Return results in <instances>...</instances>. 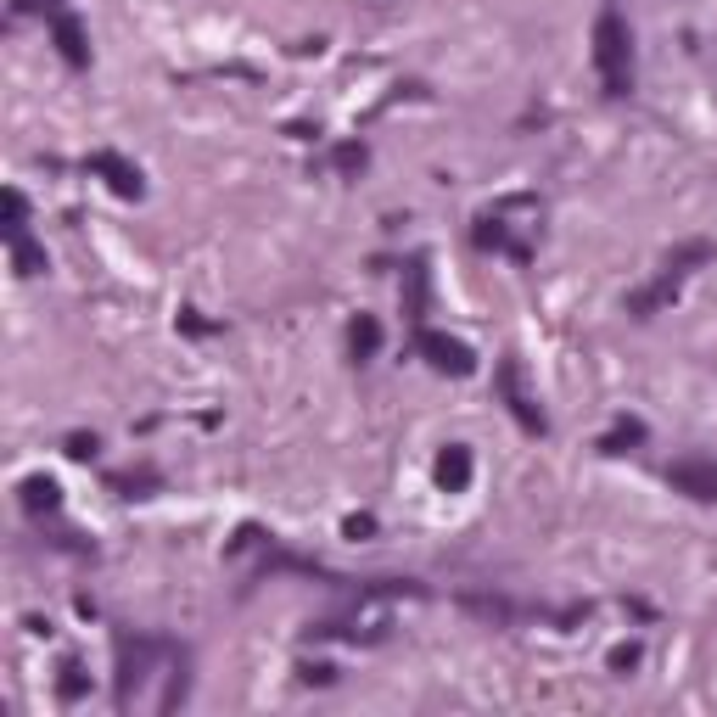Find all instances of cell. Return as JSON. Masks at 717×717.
I'll use <instances>...</instances> for the list:
<instances>
[{"label": "cell", "instance_id": "obj_21", "mask_svg": "<svg viewBox=\"0 0 717 717\" xmlns=\"http://www.w3.org/2000/svg\"><path fill=\"white\" fill-rule=\"evenodd\" d=\"M17 12H51V17H62V0H17Z\"/></svg>", "mask_w": 717, "mask_h": 717}, {"label": "cell", "instance_id": "obj_14", "mask_svg": "<svg viewBox=\"0 0 717 717\" xmlns=\"http://www.w3.org/2000/svg\"><path fill=\"white\" fill-rule=\"evenodd\" d=\"M0 230H6V241L29 236V202H23V191H17V185L6 191V225H0Z\"/></svg>", "mask_w": 717, "mask_h": 717}, {"label": "cell", "instance_id": "obj_13", "mask_svg": "<svg viewBox=\"0 0 717 717\" xmlns=\"http://www.w3.org/2000/svg\"><path fill=\"white\" fill-rule=\"evenodd\" d=\"M633 443H645V421H617L611 432L600 437V449H605V454H628Z\"/></svg>", "mask_w": 717, "mask_h": 717}, {"label": "cell", "instance_id": "obj_2", "mask_svg": "<svg viewBox=\"0 0 717 717\" xmlns=\"http://www.w3.org/2000/svg\"><path fill=\"white\" fill-rule=\"evenodd\" d=\"M169 639H146V633H135V639H118V712H129L135 706V695H141V684L152 678V667L163 656H169Z\"/></svg>", "mask_w": 717, "mask_h": 717}, {"label": "cell", "instance_id": "obj_7", "mask_svg": "<svg viewBox=\"0 0 717 717\" xmlns=\"http://www.w3.org/2000/svg\"><path fill=\"white\" fill-rule=\"evenodd\" d=\"M51 40H57V51H62L68 68H90V45H85V29H79V17L73 12L51 17Z\"/></svg>", "mask_w": 717, "mask_h": 717}, {"label": "cell", "instance_id": "obj_19", "mask_svg": "<svg viewBox=\"0 0 717 717\" xmlns=\"http://www.w3.org/2000/svg\"><path fill=\"white\" fill-rule=\"evenodd\" d=\"M633 667H639V645H617V650H611V673L628 678Z\"/></svg>", "mask_w": 717, "mask_h": 717}, {"label": "cell", "instance_id": "obj_1", "mask_svg": "<svg viewBox=\"0 0 717 717\" xmlns=\"http://www.w3.org/2000/svg\"><path fill=\"white\" fill-rule=\"evenodd\" d=\"M594 68H600L605 96H628L633 90V34L617 6H605L594 17Z\"/></svg>", "mask_w": 717, "mask_h": 717}, {"label": "cell", "instance_id": "obj_9", "mask_svg": "<svg viewBox=\"0 0 717 717\" xmlns=\"http://www.w3.org/2000/svg\"><path fill=\"white\" fill-rule=\"evenodd\" d=\"M465 482H471V449H465V443H449V449L437 454V488L465 493Z\"/></svg>", "mask_w": 717, "mask_h": 717}, {"label": "cell", "instance_id": "obj_3", "mask_svg": "<svg viewBox=\"0 0 717 717\" xmlns=\"http://www.w3.org/2000/svg\"><path fill=\"white\" fill-rule=\"evenodd\" d=\"M667 482L689 499H701V505H717V460L712 454H678L667 465Z\"/></svg>", "mask_w": 717, "mask_h": 717}, {"label": "cell", "instance_id": "obj_22", "mask_svg": "<svg viewBox=\"0 0 717 717\" xmlns=\"http://www.w3.org/2000/svg\"><path fill=\"white\" fill-rule=\"evenodd\" d=\"M365 533H376V521H370V516H353V521H348V538H365Z\"/></svg>", "mask_w": 717, "mask_h": 717}, {"label": "cell", "instance_id": "obj_17", "mask_svg": "<svg viewBox=\"0 0 717 717\" xmlns=\"http://www.w3.org/2000/svg\"><path fill=\"white\" fill-rule=\"evenodd\" d=\"M62 449H68L73 460H96V449H101V443H96V432H73L68 443H62Z\"/></svg>", "mask_w": 717, "mask_h": 717}, {"label": "cell", "instance_id": "obj_10", "mask_svg": "<svg viewBox=\"0 0 717 717\" xmlns=\"http://www.w3.org/2000/svg\"><path fill=\"white\" fill-rule=\"evenodd\" d=\"M376 348H381V320L376 314H359V320L348 325V353L365 365V359H376Z\"/></svg>", "mask_w": 717, "mask_h": 717}, {"label": "cell", "instance_id": "obj_16", "mask_svg": "<svg viewBox=\"0 0 717 717\" xmlns=\"http://www.w3.org/2000/svg\"><path fill=\"white\" fill-rule=\"evenodd\" d=\"M57 695L62 701H79V695H85V667H79V661H62V678H57Z\"/></svg>", "mask_w": 717, "mask_h": 717}, {"label": "cell", "instance_id": "obj_12", "mask_svg": "<svg viewBox=\"0 0 717 717\" xmlns=\"http://www.w3.org/2000/svg\"><path fill=\"white\" fill-rule=\"evenodd\" d=\"M404 314H409L415 325L426 320V264H421V258L404 269Z\"/></svg>", "mask_w": 717, "mask_h": 717}, {"label": "cell", "instance_id": "obj_18", "mask_svg": "<svg viewBox=\"0 0 717 717\" xmlns=\"http://www.w3.org/2000/svg\"><path fill=\"white\" fill-rule=\"evenodd\" d=\"M365 157H370V152H365V146H359V141H348V146H337V169H342V174H353V169H365Z\"/></svg>", "mask_w": 717, "mask_h": 717}, {"label": "cell", "instance_id": "obj_5", "mask_svg": "<svg viewBox=\"0 0 717 717\" xmlns=\"http://www.w3.org/2000/svg\"><path fill=\"white\" fill-rule=\"evenodd\" d=\"M415 348H421V353H426V365L443 370V376H471V370H477L471 348H465V342H454V337H443V331H426V325H421Z\"/></svg>", "mask_w": 717, "mask_h": 717}, {"label": "cell", "instance_id": "obj_20", "mask_svg": "<svg viewBox=\"0 0 717 717\" xmlns=\"http://www.w3.org/2000/svg\"><path fill=\"white\" fill-rule=\"evenodd\" d=\"M337 678V667H325V661H314V667H303V684H331Z\"/></svg>", "mask_w": 717, "mask_h": 717}, {"label": "cell", "instance_id": "obj_11", "mask_svg": "<svg viewBox=\"0 0 717 717\" xmlns=\"http://www.w3.org/2000/svg\"><path fill=\"white\" fill-rule=\"evenodd\" d=\"M57 505H62V488L51 477H29L23 482V510H29V516H51Z\"/></svg>", "mask_w": 717, "mask_h": 717}, {"label": "cell", "instance_id": "obj_4", "mask_svg": "<svg viewBox=\"0 0 717 717\" xmlns=\"http://www.w3.org/2000/svg\"><path fill=\"white\" fill-rule=\"evenodd\" d=\"M493 381H499V393H505V409L516 415L521 432H544V409H538L533 393L521 387V365H516V359H505V365L493 370Z\"/></svg>", "mask_w": 717, "mask_h": 717}, {"label": "cell", "instance_id": "obj_15", "mask_svg": "<svg viewBox=\"0 0 717 717\" xmlns=\"http://www.w3.org/2000/svg\"><path fill=\"white\" fill-rule=\"evenodd\" d=\"M6 247H12V264H17V275H40V269H45V253H40V247H34L29 236L6 241Z\"/></svg>", "mask_w": 717, "mask_h": 717}, {"label": "cell", "instance_id": "obj_6", "mask_svg": "<svg viewBox=\"0 0 717 717\" xmlns=\"http://www.w3.org/2000/svg\"><path fill=\"white\" fill-rule=\"evenodd\" d=\"M90 169H96L101 180L113 185V191H118L124 202H141V197H146V180H141V169H135V163H124L118 152H96V157H90Z\"/></svg>", "mask_w": 717, "mask_h": 717}, {"label": "cell", "instance_id": "obj_8", "mask_svg": "<svg viewBox=\"0 0 717 717\" xmlns=\"http://www.w3.org/2000/svg\"><path fill=\"white\" fill-rule=\"evenodd\" d=\"M471 241H477L482 253H510V258H521L527 264V247L521 241H510V225L499 219V213H488V219H477V230H471Z\"/></svg>", "mask_w": 717, "mask_h": 717}]
</instances>
